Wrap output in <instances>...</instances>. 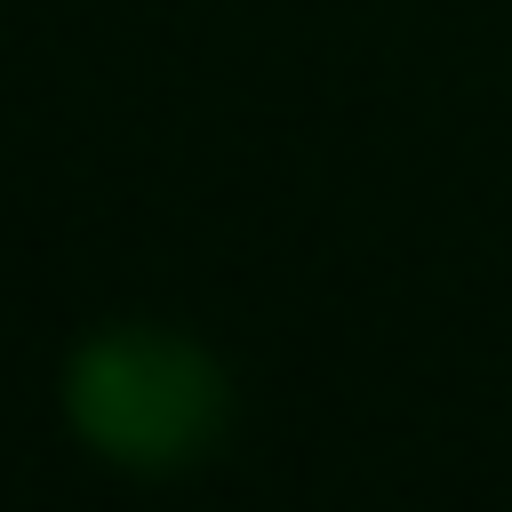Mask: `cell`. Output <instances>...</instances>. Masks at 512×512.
Segmentation results:
<instances>
[{
	"label": "cell",
	"instance_id": "obj_1",
	"mask_svg": "<svg viewBox=\"0 0 512 512\" xmlns=\"http://www.w3.org/2000/svg\"><path fill=\"white\" fill-rule=\"evenodd\" d=\"M64 408H72L80 440L104 448L112 464L168 472V464H192L224 432V376L208 352H192L176 336L112 328L72 360Z\"/></svg>",
	"mask_w": 512,
	"mask_h": 512
}]
</instances>
